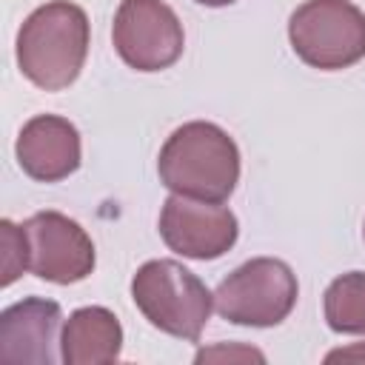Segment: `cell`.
Returning a JSON list of instances; mask_svg holds the SVG:
<instances>
[{
    "mask_svg": "<svg viewBox=\"0 0 365 365\" xmlns=\"http://www.w3.org/2000/svg\"><path fill=\"white\" fill-rule=\"evenodd\" d=\"M111 40L120 60L134 71H163L180 60L185 46L182 23L163 0H123Z\"/></svg>",
    "mask_w": 365,
    "mask_h": 365,
    "instance_id": "obj_6",
    "label": "cell"
},
{
    "mask_svg": "<svg viewBox=\"0 0 365 365\" xmlns=\"http://www.w3.org/2000/svg\"><path fill=\"white\" fill-rule=\"evenodd\" d=\"M325 322L336 334H365V274L348 271L325 291Z\"/></svg>",
    "mask_w": 365,
    "mask_h": 365,
    "instance_id": "obj_12",
    "label": "cell"
},
{
    "mask_svg": "<svg viewBox=\"0 0 365 365\" xmlns=\"http://www.w3.org/2000/svg\"><path fill=\"white\" fill-rule=\"evenodd\" d=\"M157 174L171 194L225 202L240 182V148L217 123L191 120L160 148Z\"/></svg>",
    "mask_w": 365,
    "mask_h": 365,
    "instance_id": "obj_1",
    "label": "cell"
},
{
    "mask_svg": "<svg viewBox=\"0 0 365 365\" xmlns=\"http://www.w3.org/2000/svg\"><path fill=\"white\" fill-rule=\"evenodd\" d=\"M60 305L54 299L29 297L9 305L0 314V356L6 362H34L51 365L60 356Z\"/></svg>",
    "mask_w": 365,
    "mask_h": 365,
    "instance_id": "obj_10",
    "label": "cell"
},
{
    "mask_svg": "<svg viewBox=\"0 0 365 365\" xmlns=\"http://www.w3.org/2000/svg\"><path fill=\"white\" fill-rule=\"evenodd\" d=\"M20 168L37 182H57L66 180L80 168V131L74 123L57 114H37L31 117L14 145Z\"/></svg>",
    "mask_w": 365,
    "mask_h": 365,
    "instance_id": "obj_9",
    "label": "cell"
},
{
    "mask_svg": "<svg viewBox=\"0 0 365 365\" xmlns=\"http://www.w3.org/2000/svg\"><path fill=\"white\" fill-rule=\"evenodd\" d=\"M0 248H3V285H11L23 271H29V245L23 225L0 220Z\"/></svg>",
    "mask_w": 365,
    "mask_h": 365,
    "instance_id": "obj_13",
    "label": "cell"
},
{
    "mask_svg": "<svg viewBox=\"0 0 365 365\" xmlns=\"http://www.w3.org/2000/svg\"><path fill=\"white\" fill-rule=\"evenodd\" d=\"M336 359H354V362H365V345H351V348H336L325 356V362H336Z\"/></svg>",
    "mask_w": 365,
    "mask_h": 365,
    "instance_id": "obj_15",
    "label": "cell"
},
{
    "mask_svg": "<svg viewBox=\"0 0 365 365\" xmlns=\"http://www.w3.org/2000/svg\"><path fill=\"white\" fill-rule=\"evenodd\" d=\"M131 299L154 328L188 342L200 339L214 308L205 282L177 259L143 262L131 279Z\"/></svg>",
    "mask_w": 365,
    "mask_h": 365,
    "instance_id": "obj_3",
    "label": "cell"
},
{
    "mask_svg": "<svg viewBox=\"0 0 365 365\" xmlns=\"http://www.w3.org/2000/svg\"><path fill=\"white\" fill-rule=\"evenodd\" d=\"M88 54V17L77 3L51 0L34 9L17 31V66L43 91L71 86Z\"/></svg>",
    "mask_w": 365,
    "mask_h": 365,
    "instance_id": "obj_2",
    "label": "cell"
},
{
    "mask_svg": "<svg viewBox=\"0 0 365 365\" xmlns=\"http://www.w3.org/2000/svg\"><path fill=\"white\" fill-rule=\"evenodd\" d=\"M288 40L311 68H348L365 57V11L351 0H305L288 20Z\"/></svg>",
    "mask_w": 365,
    "mask_h": 365,
    "instance_id": "obj_4",
    "label": "cell"
},
{
    "mask_svg": "<svg viewBox=\"0 0 365 365\" xmlns=\"http://www.w3.org/2000/svg\"><path fill=\"white\" fill-rule=\"evenodd\" d=\"M299 297V285L288 262L257 257L234 268L214 291V308L234 325L271 328L288 319Z\"/></svg>",
    "mask_w": 365,
    "mask_h": 365,
    "instance_id": "obj_5",
    "label": "cell"
},
{
    "mask_svg": "<svg viewBox=\"0 0 365 365\" xmlns=\"http://www.w3.org/2000/svg\"><path fill=\"white\" fill-rule=\"evenodd\" d=\"M240 225L231 208L208 200L171 194L160 211L163 242L188 259H217L237 242Z\"/></svg>",
    "mask_w": 365,
    "mask_h": 365,
    "instance_id": "obj_8",
    "label": "cell"
},
{
    "mask_svg": "<svg viewBox=\"0 0 365 365\" xmlns=\"http://www.w3.org/2000/svg\"><path fill=\"white\" fill-rule=\"evenodd\" d=\"M205 359H257V362H262L265 356L254 348H211V351L197 354V362H205Z\"/></svg>",
    "mask_w": 365,
    "mask_h": 365,
    "instance_id": "obj_14",
    "label": "cell"
},
{
    "mask_svg": "<svg viewBox=\"0 0 365 365\" xmlns=\"http://www.w3.org/2000/svg\"><path fill=\"white\" fill-rule=\"evenodd\" d=\"M29 271L46 282L71 285L94 271V242L80 222L60 211H37L23 222Z\"/></svg>",
    "mask_w": 365,
    "mask_h": 365,
    "instance_id": "obj_7",
    "label": "cell"
},
{
    "mask_svg": "<svg viewBox=\"0 0 365 365\" xmlns=\"http://www.w3.org/2000/svg\"><path fill=\"white\" fill-rule=\"evenodd\" d=\"M120 348H123V325L103 305L77 308L63 325L60 356L68 365L117 362L120 359Z\"/></svg>",
    "mask_w": 365,
    "mask_h": 365,
    "instance_id": "obj_11",
    "label": "cell"
},
{
    "mask_svg": "<svg viewBox=\"0 0 365 365\" xmlns=\"http://www.w3.org/2000/svg\"><path fill=\"white\" fill-rule=\"evenodd\" d=\"M197 3H202V6H211V9H220V6H231L234 0H197Z\"/></svg>",
    "mask_w": 365,
    "mask_h": 365,
    "instance_id": "obj_16",
    "label": "cell"
}]
</instances>
